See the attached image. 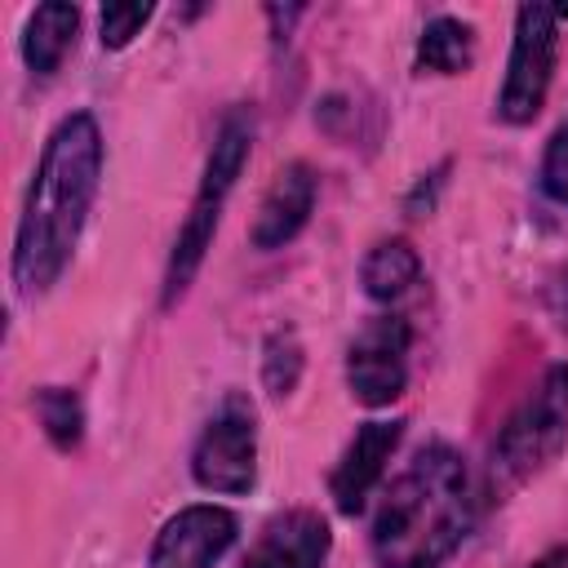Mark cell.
<instances>
[{"mask_svg": "<svg viewBox=\"0 0 568 568\" xmlns=\"http://www.w3.org/2000/svg\"><path fill=\"white\" fill-rule=\"evenodd\" d=\"M102 182V129L89 111H71L44 138L40 164L31 173L18 231H13V284L36 297L49 293L93 213Z\"/></svg>", "mask_w": 568, "mask_h": 568, "instance_id": "1", "label": "cell"}, {"mask_svg": "<svg viewBox=\"0 0 568 568\" xmlns=\"http://www.w3.org/2000/svg\"><path fill=\"white\" fill-rule=\"evenodd\" d=\"M475 524V488L466 457L448 444H426L382 493L368 550L377 568H439Z\"/></svg>", "mask_w": 568, "mask_h": 568, "instance_id": "2", "label": "cell"}, {"mask_svg": "<svg viewBox=\"0 0 568 568\" xmlns=\"http://www.w3.org/2000/svg\"><path fill=\"white\" fill-rule=\"evenodd\" d=\"M248 151H253V115L248 106H231L217 129H213V146H209V160H204V173H200V186H195V200L173 235V253H169V266H164V288H160V306H173L191 280L200 275L204 266V253L213 248V235H217V222H222V209H226V195L235 191L244 164H248Z\"/></svg>", "mask_w": 568, "mask_h": 568, "instance_id": "3", "label": "cell"}, {"mask_svg": "<svg viewBox=\"0 0 568 568\" xmlns=\"http://www.w3.org/2000/svg\"><path fill=\"white\" fill-rule=\"evenodd\" d=\"M568 444V364L546 368L537 390L506 417L493 439V484L519 488Z\"/></svg>", "mask_w": 568, "mask_h": 568, "instance_id": "4", "label": "cell"}, {"mask_svg": "<svg viewBox=\"0 0 568 568\" xmlns=\"http://www.w3.org/2000/svg\"><path fill=\"white\" fill-rule=\"evenodd\" d=\"M559 18L564 9L550 4H519L515 9V40L506 58V80L497 93V115L506 124H528L546 106L559 53Z\"/></svg>", "mask_w": 568, "mask_h": 568, "instance_id": "5", "label": "cell"}, {"mask_svg": "<svg viewBox=\"0 0 568 568\" xmlns=\"http://www.w3.org/2000/svg\"><path fill=\"white\" fill-rule=\"evenodd\" d=\"M191 479L217 497H244L257 484V413L253 404L231 390L217 413L204 422L191 448Z\"/></svg>", "mask_w": 568, "mask_h": 568, "instance_id": "6", "label": "cell"}, {"mask_svg": "<svg viewBox=\"0 0 568 568\" xmlns=\"http://www.w3.org/2000/svg\"><path fill=\"white\" fill-rule=\"evenodd\" d=\"M413 328L399 315H373L346 346V386L364 408H386L408 386Z\"/></svg>", "mask_w": 568, "mask_h": 568, "instance_id": "7", "label": "cell"}, {"mask_svg": "<svg viewBox=\"0 0 568 568\" xmlns=\"http://www.w3.org/2000/svg\"><path fill=\"white\" fill-rule=\"evenodd\" d=\"M240 519L226 506L195 501L169 515L151 541L146 568H217L222 555L235 546Z\"/></svg>", "mask_w": 568, "mask_h": 568, "instance_id": "8", "label": "cell"}, {"mask_svg": "<svg viewBox=\"0 0 568 568\" xmlns=\"http://www.w3.org/2000/svg\"><path fill=\"white\" fill-rule=\"evenodd\" d=\"M399 439H404V422L399 417H390V422H364L355 430V439L346 444V453H342V462L333 466V479H328V497H333V506L342 515H359L364 510V501L382 484L386 462L395 457Z\"/></svg>", "mask_w": 568, "mask_h": 568, "instance_id": "9", "label": "cell"}, {"mask_svg": "<svg viewBox=\"0 0 568 568\" xmlns=\"http://www.w3.org/2000/svg\"><path fill=\"white\" fill-rule=\"evenodd\" d=\"M315 195H320V178L311 164L293 160L275 173V182L266 186L262 204H257V217L248 226V244L271 253V248H284L315 213Z\"/></svg>", "mask_w": 568, "mask_h": 568, "instance_id": "10", "label": "cell"}, {"mask_svg": "<svg viewBox=\"0 0 568 568\" xmlns=\"http://www.w3.org/2000/svg\"><path fill=\"white\" fill-rule=\"evenodd\" d=\"M328 550H333L328 519L320 510L293 506L257 532V541L240 568H324Z\"/></svg>", "mask_w": 568, "mask_h": 568, "instance_id": "11", "label": "cell"}, {"mask_svg": "<svg viewBox=\"0 0 568 568\" xmlns=\"http://www.w3.org/2000/svg\"><path fill=\"white\" fill-rule=\"evenodd\" d=\"M75 31H80L75 4H62V0L36 4L22 27V62L31 67V75H53L75 49Z\"/></svg>", "mask_w": 568, "mask_h": 568, "instance_id": "12", "label": "cell"}, {"mask_svg": "<svg viewBox=\"0 0 568 568\" xmlns=\"http://www.w3.org/2000/svg\"><path fill=\"white\" fill-rule=\"evenodd\" d=\"M422 280V257L404 235L377 240L359 262V284L373 302H395Z\"/></svg>", "mask_w": 568, "mask_h": 568, "instance_id": "13", "label": "cell"}, {"mask_svg": "<svg viewBox=\"0 0 568 568\" xmlns=\"http://www.w3.org/2000/svg\"><path fill=\"white\" fill-rule=\"evenodd\" d=\"M475 62V27L439 13L422 27L417 36V71H435V75H462Z\"/></svg>", "mask_w": 568, "mask_h": 568, "instance_id": "14", "label": "cell"}, {"mask_svg": "<svg viewBox=\"0 0 568 568\" xmlns=\"http://www.w3.org/2000/svg\"><path fill=\"white\" fill-rule=\"evenodd\" d=\"M31 408H36V422L49 435L53 448H62V453L80 448V439H84V408H80V395L75 390H67V386H40L36 399H31Z\"/></svg>", "mask_w": 568, "mask_h": 568, "instance_id": "15", "label": "cell"}, {"mask_svg": "<svg viewBox=\"0 0 568 568\" xmlns=\"http://www.w3.org/2000/svg\"><path fill=\"white\" fill-rule=\"evenodd\" d=\"M302 364H306V355H302L297 333L293 328H275L266 337V346H262V386H266V395H275V399L293 395L297 382H302Z\"/></svg>", "mask_w": 568, "mask_h": 568, "instance_id": "16", "label": "cell"}, {"mask_svg": "<svg viewBox=\"0 0 568 568\" xmlns=\"http://www.w3.org/2000/svg\"><path fill=\"white\" fill-rule=\"evenodd\" d=\"M151 13H155V4H106L98 13V40H102V49H111V53L129 49L142 36V27L151 22Z\"/></svg>", "mask_w": 568, "mask_h": 568, "instance_id": "17", "label": "cell"}, {"mask_svg": "<svg viewBox=\"0 0 568 568\" xmlns=\"http://www.w3.org/2000/svg\"><path fill=\"white\" fill-rule=\"evenodd\" d=\"M541 191L559 204H568V124H559L541 155Z\"/></svg>", "mask_w": 568, "mask_h": 568, "instance_id": "18", "label": "cell"}, {"mask_svg": "<svg viewBox=\"0 0 568 568\" xmlns=\"http://www.w3.org/2000/svg\"><path fill=\"white\" fill-rule=\"evenodd\" d=\"M444 173H448V164H439V169L430 173V186H426V182L413 186V195H408V213H430V209H435V191L444 186Z\"/></svg>", "mask_w": 568, "mask_h": 568, "instance_id": "19", "label": "cell"}, {"mask_svg": "<svg viewBox=\"0 0 568 568\" xmlns=\"http://www.w3.org/2000/svg\"><path fill=\"white\" fill-rule=\"evenodd\" d=\"M532 568H568V550H550V555H541Z\"/></svg>", "mask_w": 568, "mask_h": 568, "instance_id": "20", "label": "cell"}]
</instances>
